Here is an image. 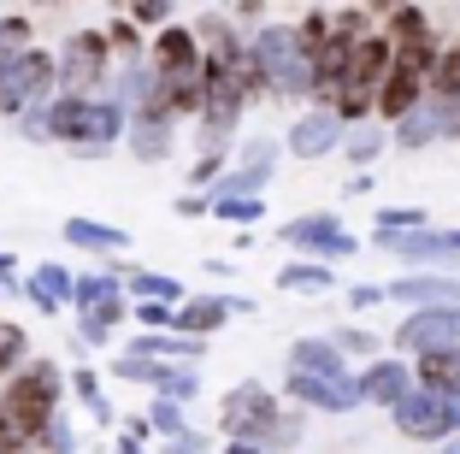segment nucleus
I'll list each match as a JSON object with an SVG mask.
<instances>
[{"instance_id": "nucleus-1", "label": "nucleus", "mask_w": 460, "mask_h": 454, "mask_svg": "<svg viewBox=\"0 0 460 454\" xmlns=\"http://www.w3.org/2000/svg\"><path fill=\"white\" fill-rule=\"evenodd\" d=\"M59 389H66V378H59L54 361L24 366L13 384L0 389V449L30 454V442H41L48 419H59Z\"/></svg>"}, {"instance_id": "nucleus-2", "label": "nucleus", "mask_w": 460, "mask_h": 454, "mask_svg": "<svg viewBox=\"0 0 460 454\" xmlns=\"http://www.w3.org/2000/svg\"><path fill=\"white\" fill-rule=\"evenodd\" d=\"M218 431H225L230 442H248V449L271 454V449H289V442L301 437V414H284L278 396L248 378V384H236L218 401Z\"/></svg>"}, {"instance_id": "nucleus-3", "label": "nucleus", "mask_w": 460, "mask_h": 454, "mask_svg": "<svg viewBox=\"0 0 460 454\" xmlns=\"http://www.w3.org/2000/svg\"><path fill=\"white\" fill-rule=\"evenodd\" d=\"M24 130L36 136V142H77V147H107V142H119L124 136V112H119V101H71V94H59L54 107H36V112H24Z\"/></svg>"}, {"instance_id": "nucleus-4", "label": "nucleus", "mask_w": 460, "mask_h": 454, "mask_svg": "<svg viewBox=\"0 0 460 454\" xmlns=\"http://www.w3.org/2000/svg\"><path fill=\"white\" fill-rule=\"evenodd\" d=\"M248 54H254L260 77H266V94H278V101L307 94V59L296 54V36H289V30L260 24L254 36H248Z\"/></svg>"}, {"instance_id": "nucleus-5", "label": "nucleus", "mask_w": 460, "mask_h": 454, "mask_svg": "<svg viewBox=\"0 0 460 454\" xmlns=\"http://www.w3.org/2000/svg\"><path fill=\"white\" fill-rule=\"evenodd\" d=\"M395 431L402 437H420V442H455L460 437V396H443V389H407L402 401L390 407Z\"/></svg>"}, {"instance_id": "nucleus-6", "label": "nucleus", "mask_w": 460, "mask_h": 454, "mask_svg": "<svg viewBox=\"0 0 460 454\" xmlns=\"http://www.w3.org/2000/svg\"><path fill=\"white\" fill-rule=\"evenodd\" d=\"M54 89V59L41 54V48H18V54H0V112H36Z\"/></svg>"}, {"instance_id": "nucleus-7", "label": "nucleus", "mask_w": 460, "mask_h": 454, "mask_svg": "<svg viewBox=\"0 0 460 454\" xmlns=\"http://www.w3.org/2000/svg\"><path fill=\"white\" fill-rule=\"evenodd\" d=\"M71 307H77V331L83 343H107L112 325L124 319V289L112 272H89V278H71Z\"/></svg>"}, {"instance_id": "nucleus-8", "label": "nucleus", "mask_w": 460, "mask_h": 454, "mask_svg": "<svg viewBox=\"0 0 460 454\" xmlns=\"http://www.w3.org/2000/svg\"><path fill=\"white\" fill-rule=\"evenodd\" d=\"M107 66H112L107 36H101V30H77V36L66 41V54L54 59V83H66L71 101H89V89H101Z\"/></svg>"}, {"instance_id": "nucleus-9", "label": "nucleus", "mask_w": 460, "mask_h": 454, "mask_svg": "<svg viewBox=\"0 0 460 454\" xmlns=\"http://www.w3.org/2000/svg\"><path fill=\"white\" fill-rule=\"evenodd\" d=\"M278 236H284L301 260H319V266H325V260L354 254V236L342 230V218H337V213H296L284 230H278Z\"/></svg>"}, {"instance_id": "nucleus-10", "label": "nucleus", "mask_w": 460, "mask_h": 454, "mask_svg": "<svg viewBox=\"0 0 460 454\" xmlns=\"http://www.w3.org/2000/svg\"><path fill=\"white\" fill-rule=\"evenodd\" d=\"M395 348L425 361V354H443V348H460V307H420L395 325Z\"/></svg>"}, {"instance_id": "nucleus-11", "label": "nucleus", "mask_w": 460, "mask_h": 454, "mask_svg": "<svg viewBox=\"0 0 460 454\" xmlns=\"http://www.w3.org/2000/svg\"><path fill=\"white\" fill-rule=\"evenodd\" d=\"M271 165H278V142H248L243 165L218 177V183L207 189V200H260V189L271 183Z\"/></svg>"}, {"instance_id": "nucleus-12", "label": "nucleus", "mask_w": 460, "mask_h": 454, "mask_svg": "<svg viewBox=\"0 0 460 454\" xmlns=\"http://www.w3.org/2000/svg\"><path fill=\"white\" fill-rule=\"evenodd\" d=\"M284 389H289V401H301V407H313V414H354V407H360L354 372H342V378H301V372H289Z\"/></svg>"}, {"instance_id": "nucleus-13", "label": "nucleus", "mask_w": 460, "mask_h": 454, "mask_svg": "<svg viewBox=\"0 0 460 454\" xmlns=\"http://www.w3.org/2000/svg\"><path fill=\"white\" fill-rule=\"evenodd\" d=\"M384 301L420 313V307H460V278H390Z\"/></svg>"}, {"instance_id": "nucleus-14", "label": "nucleus", "mask_w": 460, "mask_h": 454, "mask_svg": "<svg viewBox=\"0 0 460 454\" xmlns=\"http://www.w3.org/2000/svg\"><path fill=\"white\" fill-rule=\"evenodd\" d=\"M289 154H296V160H325V154H337L342 147V124H337V112H319L313 107L307 119H296L289 124Z\"/></svg>"}, {"instance_id": "nucleus-15", "label": "nucleus", "mask_w": 460, "mask_h": 454, "mask_svg": "<svg viewBox=\"0 0 460 454\" xmlns=\"http://www.w3.org/2000/svg\"><path fill=\"white\" fill-rule=\"evenodd\" d=\"M354 389H360V401H378V407H395V401L413 389V366L395 354V361H372L360 378H354Z\"/></svg>"}, {"instance_id": "nucleus-16", "label": "nucleus", "mask_w": 460, "mask_h": 454, "mask_svg": "<svg viewBox=\"0 0 460 454\" xmlns=\"http://www.w3.org/2000/svg\"><path fill=\"white\" fill-rule=\"evenodd\" d=\"M225 319H230V301H225V295H195V301H183V307L172 313V336L201 343V336H213Z\"/></svg>"}, {"instance_id": "nucleus-17", "label": "nucleus", "mask_w": 460, "mask_h": 454, "mask_svg": "<svg viewBox=\"0 0 460 454\" xmlns=\"http://www.w3.org/2000/svg\"><path fill=\"white\" fill-rule=\"evenodd\" d=\"M289 372H301V378H342L349 361L331 348V336H296V343H289Z\"/></svg>"}, {"instance_id": "nucleus-18", "label": "nucleus", "mask_w": 460, "mask_h": 454, "mask_svg": "<svg viewBox=\"0 0 460 454\" xmlns=\"http://www.w3.org/2000/svg\"><path fill=\"white\" fill-rule=\"evenodd\" d=\"M172 130L177 124L165 119V112H148V107H136V124H130V154L136 160H165L172 154Z\"/></svg>"}, {"instance_id": "nucleus-19", "label": "nucleus", "mask_w": 460, "mask_h": 454, "mask_svg": "<svg viewBox=\"0 0 460 454\" xmlns=\"http://www.w3.org/2000/svg\"><path fill=\"white\" fill-rule=\"evenodd\" d=\"M425 101H437V107H460V41L437 48L431 77H425Z\"/></svg>"}, {"instance_id": "nucleus-20", "label": "nucleus", "mask_w": 460, "mask_h": 454, "mask_svg": "<svg viewBox=\"0 0 460 454\" xmlns=\"http://www.w3.org/2000/svg\"><path fill=\"white\" fill-rule=\"evenodd\" d=\"M71 278H77V272H66V266H54V260H48V266H36V272H30L24 295L36 301L41 313H59V307L71 301Z\"/></svg>"}, {"instance_id": "nucleus-21", "label": "nucleus", "mask_w": 460, "mask_h": 454, "mask_svg": "<svg viewBox=\"0 0 460 454\" xmlns=\"http://www.w3.org/2000/svg\"><path fill=\"white\" fill-rule=\"evenodd\" d=\"M66 242L95 248V254H124V248H130V236H124L119 225H101V218H66Z\"/></svg>"}, {"instance_id": "nucleus-22", "label": "nucleus", "mask_w": 460, "mask_h": 454, "mask_svg": "<svg viewBox=\"0 0 460 454\" xmlns=\"http://www.w3.org/2000/svg\"><path fill=\"white\" fill-rule=\"evenodd\" d=\"M278 289H289V295H331L337 278H331V266H319V260H289V266L278 272Z\"/></svg>"}, {"instance_id": "nucleus-23", "label": "nucleus", "mask_w": 460, "mask_h": 454, "mask_svg": "<svg viewBox=\"0 0 460 454\" xmlns=\"http://www.w3.org/2000/svg\"><path fill=\"white\" fill-rule=\"evenodd\" d=\"M420 389H443V396H460V348H443V354H425L413 366Z\"/></svg>"}, {"instance_id": "nucleus-24", "label": "nucleus", "mask_w": 460, "mask_h": 454, "mask_svg": "<svg viewBox=\"0 0 460 454\" xmlns=\"http://www.w3.org/2000/svg\"><path fill=\"white\" fill-rule=\"evenodd\" d=\"M119 283H130V289H136V301L183 307V289H177V278H160V272H119Z\"/></svg>"}, {"instance_id": "nucleus-25", "label": "nucleus", "mask_w": 460, "mask_h": 454, "mask_svg": "<svg viewBox=\"0 0 460 454\" xmlns=\"http://www.w3.org/2000/svg\"><path fill=\"white\" fill-rule=\"evenodd\" d=\"M342 154H349V165L354 172H366V165L384 154V136H372V130H354V136H342Z\"/></svg>"}, {"instance_id": "nucleus-26", "label": "nucleus", "mask_w": 460, "mask_h": 454, "mask_svg": "<svg viewBox=\"0 0 460 454\" xmlns=\"http://www.w3.org/2000/svg\"><path fill=\"white\" fill-rule=\"evenodd\" d=\"M71 389H77V401L95 419H112V407H107V396H101V384H95V372H89V366H77V372H71Z\"/></svg>"}, {"instance_id": "nucleus-27", "label": "nucleus", "mask_w": 460, "mask_h": 454, "mask_svg": "<svg viewBox=\"0 0 460 454\" xmlns=\"http://www.w3.org/2000/svg\"><path fill=\"white\" fill-rule=\"evenodd\" d=\"M24 325H13V319H0V372H18L24 366Z\"/></svg>"}, {"instance_id": "nucleus-28", "label": "nucleus", "mask_w": 460, "mask_h": 454, "mask_svg": "<svg viewBox=\"0 0 460 454\" xmlns=\"http://www.w3.org/2000/svg\"><path fill=\"white\" fill-rule=\"evenodd\" d=\"M207 213L230 218V225H254V218L266 213V195H260V200H207Z\"/></svg>"}, {"instance_id": "nucleus-29", "label": "nucleus", "mask_w": 460, "mask_h": 454, "mask_svg": "<svg viewBox=\"0 0 460 454\" xmlns=\"http://www.w3.org/2000/svg\"><path fill=\"white\" fill-rule=\"evenodd\" d=\"M431 213L425 207H378V230H425Z\"/></svg>"}, {"instance_id": "nucleus-30", "label": "nucleus", "mask_w": 460, "mask_h": 454, "mask_svg": "<svg viewBox=\"0 0 460 454\" xmlns=\"http://www.w3.org/2000/svg\"><path fill=\"white\" fill-rule=\"evenodd\" d=\"M148 431H160V437H183V407H172V401H154V414H148Z\"/></svg>"}, {"instance_id": "nucleus-31", "label": "nucleus", "mask_w": 460, "mask_h": 454, "mask_svg": "<svg viewBox=\"0 0 460 454\" xmlns=\"http://www.w3.org/2000/svg\"><path fill=\"white\" fill-rule=\"evenodd\" d=\"M331 348H337L342 361H349V354H372L378 343H372V331H354V325H349V331H337V336H331Z\"/></svg>"}, {"instance_id": "nucleus-32", "label": "nucleus", "mask_w": 460, "mask_h": 454, "mask_svg": "<svg viewBox=\"0 0 460 454\" xmlns=\"http://www.w3.org/2000/svg\"><path fill=\"white\" fill-rule=\"evenodd\" d=\"M172 313H177V307H160V301H136V319L154 325V336H172Z\"/></svg>"}, {"instance_id": "nucleus-33", "label": "nucleus", "mask_w": 460, "mask_h": 454, "mask_svg": "<svg viewBox=\"0 0 460 454\" xmlns=\"http://www.w3.org/2000/svg\"><path fill=\"white\" fill-rule=\"evenodd\" d=\"M41 449H48V454H71V449H77V437H71L66 419H48V431H41Z\"/></svg>"}, {"instance_id": "nucleus-34", "label": "nucleus", "mask_w": 460, "mask_h": 454, "mask_svg": "<svg viewBox=\"0 0 460 454\" xmlns=\"http://www.w3.org/2000/svg\"><path fill=\"white\" fill-rule=\"evenodd\" d=\"M218 177H225V154H201V165L190 172V183H201V189H213Z\"/></svg>"}, {"instance_id": "nucleus-35", "label": "nucleus", "mask_w": 460, "mask_h": 454, "mask_svg": "<svg viewBox=\"0 0 460 454\" xmlns=\"http://www.w3.org/2000/svg\"><path fill=\"white\" fill-rule=\"evenodd\" d=\"M165 454H207L201 431H183V437H165Z\"/></svg>"}, {"instance_id": "nucleus-36", "label": "nucleus", "mask_w": 460, "mask_h": 454, "mask_svg": "<svg viewBox=\"0 0 460 454\" xmlns=\"http://www.w3.org/2000/svg\"><path fill=\"white\" fill-rule=\"evenodd\" d=\"M378 301H384L378 283H354V289H349V307H354V313H360V307H378Z\"/></svg>"}, {"instance_id": "nucleus-37", "label": "nucleus", "mask_w": 460, "mask_h": 454, "mask_svg": "<svg viewBox=\"0 0 460 454\" xmlns=\"http://www.w3.org/2000/svg\"><path fill=\"white\" fill-rule=\"evenodd\" d=\"M130 18H136V24H165L172 6H130Z\"/></svg>"}, {"instance_id": "nucleus-38", "label": "nucleus", "mask_w": 460, "mask_h": 454, "mask_svg": "<svg viewBox=\"0 0 460 454\" xmlns=\"http://www.w3.org/2000/svg\"><path fill=\"white\" fill-rule=\"evenodd\" d=\"M177 213H183V218H195V213H207V195H183V200H177Z\"/></svg>"}, {"instance_id": "nucleus-39", "label": "nucleus", "mask_w": 460, "mask_h": 454, "mask_svg": "<svg viewBox=\"0 0 460 454\" xmlns=\"http://www.w3.org/2000/svg\"><path fill=\"white\" fill-rule=\"evenodd\" d=\"M218 454H260V449H248V442H225Z\"/></svg>"}, {"instance_id": "nucleus-40", "label": "nucleus", "mask_w": 460, "mask_h": 454, "mask_svg": "<svg viewBox=\"0 0 460 454\" xmlns=\"http://www.w3.org/2000/svg\"><path fill=\"white\" fill-rule=\"evenodd\" d=\"M119 454H142V442H136V437H119Z\"/></svg>"}, {"instance_id": "nucleus-41", "label": "nucleus", "mask_w": 460, "mask_h": 454, "mask_svg": "<svg viewBox=\"0 0 460 454\" xmlns=\"http://www.w3.org/2000/svg\"><path fill=\"white\" fill-rule=\"evenodd\" d=\"M6 272H18V260H13V254H0V278H6Z\"/></svg>"}, {"instance_id": "nucleus-42", "label": "nucleus", "mask_w": 460, "mask_h": 454, "mask_svg": "<svg viewBox=\"0 0 460 454\" xmlns=\"http://www.w3.org/2000/svg\"><path fill=\"white\" fill-rule=\"evenodd\" d=\"M443 454H460V442H448V449H443Z\"/></svg>"}, {"instance_id": "nucleus-43", "label": "nucleus", "mask_w": 460, "mask_h": 454, "mask_svg": "<svg viewBox=\"0 0 460 454\" xmlns=\"http://www.w3.org/2000/svg\"><path fill=\"white\" fill-rule=\"evenodd\" d=\"M0 454H18V449H0Z\"/></svg>"}, {"instance_id": "nucleus-44", "label": "nucleus", "mask_w": 460, "mask_h": 454, "mask_svg": "<svg viewBox=\"0 0 460 454\" xmlns=\"http://www.w3.org/2000/svg\"><path fill=\"white\" fill-rule=\"evenodd\" d=\"M455 442H460V437H455Z\"/></svg>"}]
</instances>
